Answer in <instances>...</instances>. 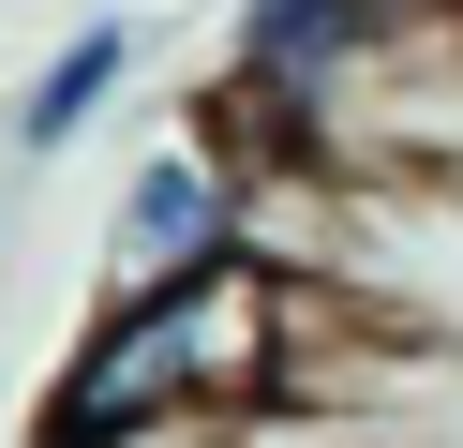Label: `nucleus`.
<instances>
[{"label":"nucleus","instance_id":"nucleus-1","mask_svg":"<svg viewBox=\"0 0 463 448\" xmlns=\"http://www.w3.org/2000/svg\"><path fill=\"white\" fill-rule=\"evenodd\" d=\"M314 344V299L284 254H224L180 269V284H120L90 329H75L61 388H45V434L105 448V434H150V418H240L254 388H284Z\"/></svg>","mask_w":463,"mask_h":448},{"label":"nucleus","instance_id":"nucleus-2","mask_svg":"<svg viewBox=\"0 0 463 448\" xmlns=\"http://www.w3.org/2000/svg\"><path fill=\"white\" fill-rule=\"evenodd\" d=\"M254 254V149L240 135H180L120 179V224H105V299L120 284H180V269Z\"/></svg>","mask_w":463,"mask_h":448},{"label":"nucleus","instance_id":"nucleus-5","mask_svg":"<svg viewBox=\"0 0 463 448\" xmlns=\"http://www.w3.org/2000/svg\"><path fill=\"white\" fill-rule=\"evenodd\" d=\"M45 448H61V434H45Z\"/></svg>","mask_w":463,"mask_h":448},{"label":"nucleus","instance_id":"nucleus-3","mask_svg":"<svg viewBox=\"0 0 463 448\" xmlns=\"http://www.w3.org/2000/svg\"><path fill=\"white\" fill-rule=\"evenodd\" d=\"M120 75H135V15H90L31 90H15V165H61V149L90 135L105 105H120Z\"/></svg>","mask_w":463,"mask_h":448},{"label":"nucleus","instance_id":"nucleus-4","mask_svg":"<svg viewBox=\"0 0 463 448\" xmlns=\"http://www.w3.org/2000/svg\"><path fill=\"white\" fill-rule=\"evenodd\" d=\"M105 448H240L224 418H150V434H105Z\"/></svg>","mask_w":463,"mask_h":448}]
</instances>
